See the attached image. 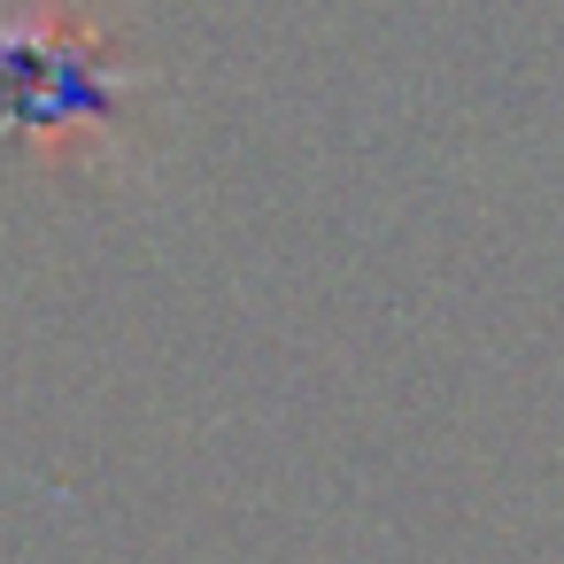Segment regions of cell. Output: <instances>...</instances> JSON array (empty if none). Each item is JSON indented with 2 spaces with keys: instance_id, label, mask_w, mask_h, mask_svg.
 <instances>
[{
  "instance_id": "6da1fadb",
  "label": "cell",
  "mask_w": 564,
  "mask_h": 564,
  "mask_svg": "<svg viewBox=\"0 0 564 564\" xmlns=\"http://www.w3.org/2000/svg\"><path fill=\"white\" fill-rule=\"evenodd\" d=\"M148 70L117 55V40L70 0H0V140H40L47 163L132 155V101Z\"/></svg>"
}]
</instances>
